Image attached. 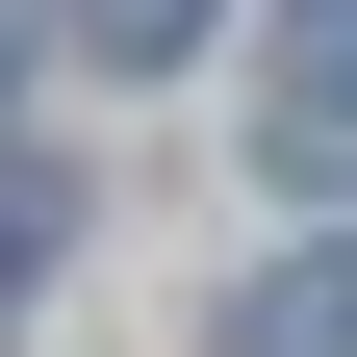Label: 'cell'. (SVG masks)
<instances>
[{
    "label": "cell",
    "instance_id": "cell-1",
    "mask_svg": "<svg viewBox=\"0 0 357 357\" xmlns=\"http://www.w3.org/2000/svg\"><path fill=\"white\" fill-rule=\"evenodd\" d=\"M255 153L306 204H357V0H255Z\"/></svg>",
    "mask_w": 357,
    "mask_h": 357
},
{
    "label": "cell",
    "instance_id": "cell-2",
    "mask_svg": "<svg viewBox=\"0 0 357 357\" xmlns=\"http://www.w3.org/2000/svg\"><path fill=\"white\" fill-rule=\"evenodd\" d=\"M204 332H230V357H357V255H255Z\"/></svg>",
    "mask_w": 357,
    "mask_h": 357
},
{
    "label": "cell",
    "instance_id": "cell-3",
    "mask_svg": "<svg viewBox=\"0 0 357 357\" xmlns=\"http://www.w3.org/2000/svg\"><path fill=\"white\" fill-rule=\"evenodd\" d=\"M230 0H77V52H204Z\"/></svg>",
    "mask_w": 357,
    "mask_h": 357
},
{
    "label": "cell",
    "instance_id": "cell-4",
    "mask_svg": "<svg viewBox=\"0 0 357 357\" xmlns=\"http://www.w3.org/2000/svg\"><path fill=\"white\" fill-rule=\"evenodd\" d=\"M26 255H52V204H26V178H0V281H26Z\"/></svg>",
    "mask_w": 357,
    "mask_h": 357
},
{
    "label": "cell",
    "instance_id": "cell-5",
    "mask_svg": "<svg viewBox=\"0 0 357 357\" xmlns=\"http://www.w3.org/2000/svg\"><path fill=\"white\" fill-rule=\"evenodd\" d=\"M0 102H26V0H0Z\"/></svg>",
    "mask_w": 357,
    "mask_h": 357
}]
</instances>
